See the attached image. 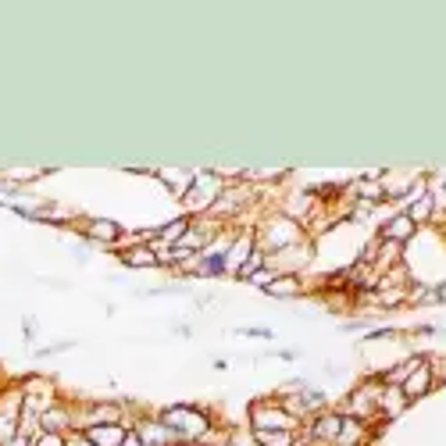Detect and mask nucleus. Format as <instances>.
<instances>
[{
    "label": "nucleus",
    "mask_w": 446,
    "mask_h": 446,
    "mask_svg": "<svg viewBox=\"0 0 446 446\" xmlns=\"http://www.w3.org/2000/svg\"><path fill=\"white\" fill-rule=\"evenodd\" d=\"M157 418H161L164 428L172 432L175 442H204L207 432H211V418L204 411H197V407H186V404H175V407H168Z\"/></svg>",
    "instance_id": "1"
},
{
    "label": "nucleus",
    "mask_w": 446,
    "mask_h": 446,
    "mask_svg": "<svg viewBox=\"0 0 446 446\" xmlns=\"http://www.w3.org/2000/svg\"><path fill=\"white\" fill-rule=\"evenodd\" d=\"M290 247H300V225L286 214H275L261 225V243L257 250L264 254H278V250H290Z\"/></svg>",
    "instance_id": "2"
},
{
    "label": "nucleus",
    "mask_w": 446,
    "mask_h": 446,
    "mask_svg": "<svg viewBox=\"0 0 446 446\" xmlns=\"http://www.w3.org/2000/svg\"><path fill=\"white\" fill-rule=\"evenodd\" d=\"M225 193V182H221V175L218 172H193V182H190V190L182 193V204L193 211V214H207L214 204H218V197Z\"/></svg>",
    "instance_id": "3"
},
{
    "label": "nucleus",
    "mask_w": 446,
    "mask_h": 446,
    "mask_svg": "<svg viewBox=\"0 0 446 446\" xmlns=\"http://www.w3.org/2000/svg\"><path fill=\"white\" fill-rule=\"evenodd\" d=\"M300 421L278 404V397H271V400H261V404H254V411H250V432L257 435V432H293Z\"/></svg>",
    "instance_id": "4"
},
{
    "label": "nucleus",
    "mask_w": 446,
    "mask_h": 446,
    "mask_svg": "<svg viewBox=\"0 0 446 446\" xmlns=\"http://www.w3.org/2000/svg\"><path fill=\"white\" fill-rule=\"evenodd\" d=\"M378 389H382V385H375V389H371V382H368V385H357L354 393L347 397L343 414H347V418H354V421H361V425H368V421L378 414Z\"/></svg>",
    "instance_id": "5"
},
{
    "label": "nucleus",
    "mask_w": 446,
    "mask_h": 446,
    "mask_svg": "<svg viewBox=\"0 0 446 446\" xmlns=\"http://www.w3.org/2000/svg\"><path fill=\"white\" fill-rule=\"evenodd\" d=\"M39 428H43V432H54V435H68V432L75 428V414H72V407L54 400L50 407L39 411Z\"/></svg>",
    "instance_id": "6"
},
{
    "label": "nucleus",
    "mask_w": 446,
    "mask_h": 446,
    "mask_svg": "<svg viewBox=\"0 0 446 446\" xmlns=\"http://www.w3.org/2000/svg\"><path fill=\"white\" fill-rule=\"evenodd\" d=\"M414 233H418V225L407 218V214H393V218H385V225L378 229V240H385V243H411L414 240Z\"/></svg>",
    "instance_id": "7"
},
{
    "label": "nucleus",
    "mask_w": 446,
    "mask_h": 446,
    "mask_svg": "<svg viewBox=\"0 0 446 446\" xmlns=\"http://www.w3.org/2000/svg\"><path fill=\"white\" fill-rule=\"evenodd\" d=\"M82 236H89L93 243H104V247H118L122 229L107 218H89V221H82Z\"/></svg>",
    "instance_id": "8"
},
{
    "label": "nucleus",
    "mask_w": 446,
    "mask_h": 446,
    "mask_svg": "<svg viewBox=\"0 0 446 446\" xmlns=\"http://www.w3.org/2000/svg\"><path fill=\"white\" fill-rule=\"evenodd\" d=\"M132 432L140 435V442H143V446H175L172 432L161 425V418H147V421H136V425H132Z\"/></svg>",
    "instance_id": "9"
},
{
    "label": "nucleus",
    "mask_w": 446,
    "mask_h": 446,
    "mask_svg": "<svg viewBox=\"0 0 446 446\" xmlns=\"http://www.w3.org/2000/svg\"><path fill=\"white\" fill-rule=\"evenodd\" d=\"M268 290V297H275V300H286V297H300L304 293V278L297 275V271H278L271 283L264 286Z\"/></svg>",
    "instance_id": "10"
},
{
    "label": "nucleus",
    "mask_w": 446,
    "mask_h": 446,
    "mask_svg": "<svg viewBox=\"0 0 446 446\" xmlns=\"http://www.w3.org/2000/svg\"><path fill=\"white\" fill-rule=\"evenodd\" d=\"M129 435V425H93L82 428V439L93 446H122V439Z\"/></svg>",
    "instance_id": "11"
},
{
    "label": "nucleus",
    "mask_w": 446,
    "mask_h": 446,
    "mask_svg": "<svg viewBox=\"0 0 446 446\" xmlns=\"http://www.w3.org/2000/svg\"><path fill=\"white\" fill-rule=\"evenodd\" d=\"M340 425H343V411L340 414H321L318 421H311V439L314 442H321V446H332L336 442V435H340Z\"/></svg>",
    "instance_id": "12"
},
{
    "label": "nucleus",
    "mask_w": 446,
    "mask_h": 446,
    "mask_svg": "<svg viewBox=\"0 0 446 446\" xmlns=\"http://www.w3.org/2000/svg\"><path fill=\"white\" fill-rule=\"evenodd\" d=\"M404 411H407V397L400 393V385H382V389H378V414L400 418Z\"/></svg>",
    "instance_id": "13"
},
{
    "label": "nucleus",
    "mask_w": 446,
    "mask_h": 446,
    "mask_svg": "<svg viewBox=\"0 0 446 446\" xmlns=\"http://www.w3.org/2000/svg\"><path fill=\"white\" fill-rule=\"evenodd\" d=\"M254 233H243L240 240H233L229 243V254H225V271H240L247 261H250V254H254Z\"/></svg>",
    "instance_id": "14"
},
{
    "label": "nucleus",
    "mask_w": 446,
    "mask_h": 446,
    "mask_svg": "<svg viewBox=\"0 0 446 446\" xmlns=\"http://www.w3.org/2000/svg\"><path fill=\"white\" fill-rule=\"evenodd\" d=\"M93 425H122V407L118 404H93L82 428H93Z\"/></svg>",
    "instance_id": "15"
},
{
    "label": "nucleus",
    "mask_w": 446,
    "mask_h": 446,
    "mask_svg": "<svg viewBox=\"0 0 446 446\" xmlns=\"http://www.w3.org/2000/svg\"><path fill=\"white\" fill-rule=\"evenodd\" d=\"M432 385H435V382H432L428 368L421 364V368H418V371H414V375H411V378H407V382L400 385V393H404V397H407V404H411V400L425 397V393H428V389H432Z\"/></svg>",
    "instance_id": "16"
},
{
    "label": "nucleus",
    "mask_w": 446,
    "mask_h": 446,
    "mask_svg": "<svg viewBox=\"0 0 446 446\" xmlns=\"http://www.w3.org/2000/svg\"><path fill=\"white\" fill-rule=\"evenodd\" d=\"M364 439H368V425H361V421H354V418L343 414L340 435H336V442H332V446H361Z\"/></svg>",
    "instance_id": "17"
},
{
    "label": "nucleus",
    "mask_w": 446,
    "mask_h": 446,
    "mask_svg": "<svg viewBox=\"0 0 446 446\" xmlns=\"http://www.w3.org/2000/svg\"><path fill=\"white\" fill-rule=\"evenodd\" d=\"M421 364H425L421 357H407L404 364H393L389 371H382V385H404V382H407V378H411Z\"/></svg>",
    "instance_id": "18"
},
{
    "label": "nucleus",
    "mask_w": 446,
    "mask_h": 446,
    "mask_svg": "<svg viewBox=\"0 0 446 446\" xmlns=\"http://www.w3.org/2000/svg\"><path fill=\"white\" fill-rule=\"evenodd\" d=\"M122 261H125L129 268H157V254H154V247H147V243L122 250Z\"/></svg>",
    "instance_id": "19"
},
{
    "label": "nucleus",
    "mask_w": 446,
    "mask_h": 446,
    "mask_svg": "<svg viewBox=\"0 0 446 446\" xmlns=\"http://www.w3.org/2000/svg\"><path fill=\"white\" fill-rule=\"evenodd\" d=\"M414 225H425V221H432V197H428V190L425 193H418L411 204H407V211H404Z\"/></svg>",
    "instance_id": "20"
},
{
    "label": "nucleus",
    "mask_w": 446,
    "mask_h": 446,
    "mask_svg": "<svg viewBox=\"0 0 446 446\" xmlns=\"http://www.w3.org/2000/svg\"><path fill=\"white\" fill-rule=\"evenodd\" d=\"M190 221L193 218H175L172 225H164V229H157V243H164V247H175L186 233H190Z\"/></svg>",
    "instance_id": "21"
},
{
    "label": "nucleus",
    "mask_w": 446,
    "mask_h": 446,
    "mask_svg": "<svg viewBox=\"0 0 446 446\" xmlns=\"http://www.w3.org/2000/svg\"><path fill=\"white\" fill-rule=\"evenodd\" d=\"M428 197H432V221H435V225H446V186L432 182Z\"/></svg>",
    "instance_id": "22"
},
{
    "label": "nucleus",
    "mask_w": 446,
    "mask_h": 446,
    "mask_svg": "<svg viewBox=\"0 0 446 446\" xmlns=\"http://www.w3.org/2000/svg\"><path fill=\"white\" fill-rule=\"evenodd\" d=\"M407 304H414V307H432V304H442V300H439V290H435V286H411V290H407Z\"/></svg>",
    "instance_id": "23"
},
{
    "label": "nucleus",
    "mask_w": 446,
    "mask_h": 446,
    "mask_svg": "<svg viewBox=\"0 0 446 446\" xmlns=\"http://www.w3.org/2000/svg\"><path fill=\"white\" fill-rule=\"evenodd\" d=\"M257 446H297V432H257Z\"/></svg>",
    "instance_id": "24"
},
{
    "label": "nucleus",
    "mask_w": 446,
    "mask_h": 446,
    "mask_svg": "<svg viewBox=\"0 0 446 446\" xmlns=\"http://www.w3.org/2000/svg\"><path fill=\"white\" fill-rule=\"evenodd\" d=\"M164 182H175V193L182 197L186 190H190V182H193V172H182V168H164V172H157Z\"/></svg>",
    "instance_id": "25"
},
{
    "label": "nucleus",
    "mask_w": 446,
    "mask_h": 446,
    "mask_svg": "<svg viewBox=\"0 0 446 446\" xmlns=\"http://www.w3.org/2000/svg\"><path fill=\"white\" fill-rule=\"evenodd\" d=\"M425 368H428V375H432V382H435V385H439V382H446V354L428 357V361H425Z\"/></svg>",
    "instance_id": "26"
},
{
    "label": "nucleus",
    "mask_w": 446,
    "mask_h": 446,
    "mask_svg": "<svg viewBox=\"0 0 446 446\" xmlns=\"http://www.w3.org/2000/svg\"><path fill=\"white\" fill-rule=\"evenodd\" d=\"M229 446H257V439H254L250 428H233L229 432Z\"/></svg>",
    "instance_id": "27"
},
{
    "label": "nucleus",
    "mask_w": 446,
    "mask_h": 446,
    "mask_svg": "<svg viewBox=\"0 0 446 446\" xmlns=\"http://www.w3.org/2000/svg\"><path fill=\"white\" fill-rule=\"evenodd\" d=\"M32 446H68V435H54V432H39L32 439Z\"/></svg>",
    "instance_id": "28"
},
{
    "label": "nucleus",
    "mask_w": 446,
    "mask_h": 446,
    "mask_svg": "<svg viewBox=\"0 0 446 446\" xmlns=\"http://www.w3.org/2000/svg\"><path fill=\"white\" fill-rule=\"evenodd\" d=\"M36 175H43V172H25V168H18V172H8V179H18V182H25V179H36Z\"/></svg>",
    "instance_id": "29"
},
{
    "label": "nucleus",
    "mask_w": 446,
    "mask_h": 446,
    "mask_svg": "<svg viewBox=\"0 0 446 446\" xmlns=\"http://www.w3.org/2000/svg\"><path fill=\"white\" fill-rule=\"evenodd\" d=\"M243 336H261V340H271V328H240Z\"/></svg>",
    "instance_id": "30"
},
{
    "label": "nucleus",
    "mask_w": 446,
    "mask_h": 446,
    "mask_svg": "<svg viewBox=\"0 0 446 446\" xmlns=\"http://www.w3.org/2000/svg\"><path fill=\"white\" fill-rule=\"evenodd\" d=\"M22 332H25V340H36V318H25L22 321Z\"/></svg>",
    "instance_id": "31"
},
{
    "label": "nucleus",
    "mask_w": 446,
    "mask_h": 446,
    "mask_svg": "<svg viewBox=\"0 0 446 446\" xmlns=\"http://www.w3.org/2000/svg\"><path fill=\"white\" fill-rule=\"evenodd\" d=\"M122 446H143V442H140V435H136V432H132V428H129V435H125V439H122Z\"/></svg>",
    "instance_id": "32"
},
{
    "label": "nucleus",
    "mask_w": 446,
    "mask_h": 446,
    "mask_svg": "<svg viewBox=\"0 0 446 446\" xmlns=\"http://www.w3.org/2000/svg\"><path fill=\"white\" fill-rule=\"evenodd\" d=\"M68 446H93V442H86L82 435H72V439H68Z\"/></svg>",
    "instance_id": "33"
},
{
    "label": "nucleus",
    "mask_w": 446,
    "mask_h": 446,
    "mask_svg": "<svg viewBox=\"0 0 446 446\" xmlns=\"http://www.w3.org/2000/svg\"><path fill=\"white\" fill-rule=\"evenodd\" d=\"M435 290H439V300H446V283H442V286H435Z\"/></svg>",
    "instance_id": "34"
}]
</instances>
